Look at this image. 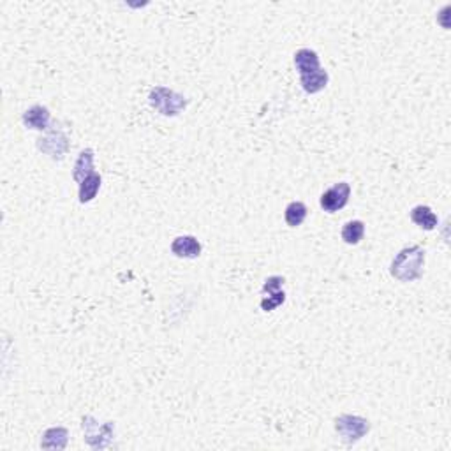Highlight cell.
Here are the masks:
<instances>
[{
  "mask_svg": "<svg viewBox=\"0 0 451 451\" xmlns=\"http://www.w3.org/2000/svg\"><path fill=\"white\" fill-rule=\"evenodd\" d=\"M294 67L298 71L300 76L309 75V73H314L318 69H321V60H319V55L314 50H309V48H302L294 53Z\"/></svg>",
  "mask_w": 451,
  "mask_h": 451,
  "instance_id": "30bf717a",
  "label": "cell"
},
{
  "mask_svg": "<svg viewBox=\"0 0 451 451\" xmlns=\"http://www.w3.org/2000/svg\"><path fill=\"white\" fill-rule=\"evenodd\" d=\"M411 220L418 226V228L425 229V231H432V229L437 228L439 224V219L434 213L430 207H425V204H418L411 210Z\"/></svg>",
  "mask_w": 451,
  "mask_h": 451,
  "instance_id": "4fadbf2b",
  "label": "cell"
},
{
  "mask_svg": "<svg viewBox=\"0 0 451 451\" xmlns=\"http://www.w3.org/2000/svg\"><path fill=\"white\" fill-rule=\"evenodd\" d=\"M307 213H309V210H307L305 203H302V201H293V203H289L286 207L284 219H286V224L289 228H298V226L303 224V220L307 219Z\"/></svg>",
  "mask_w": 451,
  "mask_h": 451,
  "instance_id": "2e32d148",
  "label": "cell"
},
{
  "mask_svg": "<svg viewBox=\"0 0 451 451\" xmlns=\"http://www.w3.org/2000/svg\"><path fill=\"white\" fill-rule=\"evenodd\" d=\"M351 198V185L347 182H338L334 187L326 189L325 193L321 194V200H319V204L325 212L335 213L338 210L349 203Z\"/></svg>",
  "mask_w": 451,
  "mask_h": 451,
  "instance_id": "8992f818",
  "label": "cell"
},
{
  "mask_svg": "<svg viewBox=\"0 0 451 451\" xmlns=\"http://www.w3.org/2000/svg\"><path fill=\"white\" fill-rule=\"evenodd\" d=\"M69 441V430L64 427H51L43 434L41 448L44 450H66Z\"/></svg>",
  "mask_w": 451,
  "mask_h": 451,
  "instance_id": "7c38bea8",
  "label": "cell"
},
{
  "mask_svg": "<svg viewBox=\"0 0 451 451\" xmlns=\"http://www.w3.org/2000/svg\"><path fill=\"white\" fill-rule=\"evenodd\" d=\"M101 184H102V178L97 171L92 173L90 177H86L85 180L79 184V193H78L79 203L85 204V203H90V201H94L95 196H97V193H99V189H101Z\"/></svg>",
  "mask_w": 451,
  "mask_h": 451,
  "instance_id": "9a60e30c",
  "label": "cell"
},
{
  "mask_svg": "<svg viewBox=\"0 0 451 451\" xmlns=\"http://www.w3.org/2000/svg\"><path fill=\"white\" fill-rule=\"evenodd\" d=\"M335 430L340 436L342 443L353 446L370 432L369 420L356 414H340L335 418Z\"/></svg>",
  "mask_w": 451,
  "mask_h": 451,
  "instance_id": "3957f363",
  "label": "cell"
},
{
  "mask_svg": "<svg viewBox=\"0 0 451 451\" xmlns=\"http://www.w3.org/2000/svg\"><path fill=\"white\" fill-rule=\"evenodd\" d=\"M201 251H203V247H201L200 240H198L196 236H177V238L171 242V252L177 256V258L196 259L201 256Z\"/></svg>",
  "mask_w": 451,
  "mask_h": 451,
  "instance_id": "ba28073f",
  "label": "cell"
},
{
  "mask_svg": "<svg viewBox=\"0 0 451 451\" xmlns=\"http://www.w3.org/2000/svg\"><path fill=\"white\" fill-rule=\"evenodd\" d=\"M328 73L325 69H318L314 73H309V75L300 76V83H302V88L307 92V94H318V92L325 90V86L328 85Z\"/></svg>",
  "mask_w": 451,
  "mask_h": 451,
  "instance_id": "5bb4252c",
  "label": "cell"
},
{
  "mask_svg": "<svg viewBox=\"0 0 451 451\" xmlns=\"http://www.w3.org/2000/svg\"><path fill=\"white\" fill-rule=\"evenodd\" d=\"M83 432H85V441L90 444L95 450H102L110 444L111 437H113L115 425L113 423H104L99 425L92 416H85L83 418Z\"/></svg>",
  "mask_w": 451,
  "mask_h": 451,
  "instance_id": "5b68a950",
  "label": "cell"
},
{
  "mask_svg": "<svg viewBox=\"0 0 451 451\" xmlns=\"http://www.w3.org/2000/svg\"><path fill=\"white\" fill-rule=\"evenodd\" d=\"M340 235L347 245H358L365 235V224L361 220H349L344 224Z\"/></svg>",
  "mask_w": 451,
  "mask_h": 451,
  "instance_id": "e0dca14e",
  "label": "cell"
},
{
  "mask_svg": "<svg viewBox=\"0 0 451 451\" xmlns=\"http://www.w3.org/2000/svg\"><path fill=\"white\" fill-rule=\"evenodd\" d=\"M425 267V251L420 245H409L393 258L390 274L401 282H414L421 279Z\"/></svg>",
  "mask_w": 451,
  "mask_h": 451,
  "instance_id": "6da1fadb",
  "label": "cell"
},
{
  "mask_svg": "<svg viewBox=\"0 0 451 451\" xmlns=\"http://www.w3.org/2000/svg\"><path fill=\"white\" fill-rule=\"evenodd\" d=\"M284 282H286V280H284V277H280V275H274V277H268V279L265 280L263 293H268V298L265 296V298L261 300V309H263L265 312H271V310L277 309V307L286 302V293L282 291Z\"/></svg>",
  "mask_w": 451,
  "mask_h": 451,
  "instance_id": "52a82bcc",
  "label": "cell"
},
{
  "mask_svg": "<svg viewBox=\"0 0 451 451\" xmlns=\"http://www.w3.org/2000/svg\"><path fill=\"white\" fill-rule=\"evenodd\" d=\"M94 150L85 148L79 152L78 159L75 162V169H73V178H75L76 184H81L86 177H90L94 173Z\"/></svg>",
  "mask_w": 451,
  "mask_h": 451,
  "instance_id": "8fae6325",
  "label": "cell"
},
{
  "mask_svg": "<svg viewBox=\"0 0 451 451\" xmlns=\"http://www.w3.org/2000/svg\"><path fill=\"white\" fill-rule=\"evenodd\" d=\"M23 124L27 129H36V131H48L50 129L51 122V113L46 106H41V104H36V106L28 108L23 113Z\"/></svg>",
  "mask_w": 451,
  "mask_h": 451,
  "instance_id": "9c48e42d",
  "label": "cell"
},
{
  "mask_svg": "<svg viewBox=\"0 0 451 451\" xmlns=\"http://www.w3.org/2000/svg\"><path fill=\"white\" fill-rule=\"evenodd\" d=\"M148 101L150 106H152L153 110H157L161 115H164V117H177L189 104V101L184 95L177 94L175 90H169L166 86H155V88H152L148 95Z\"/></svg>",
  "mask_w": 451,
  "mask_h": 451,
  "instance_id": "7a4b0ae2",
  "label": "cell"
},
{
  "mask_svg": "<svg viewBox=\"0 0 451 451\" xmlns=\"http://www.w3.org/2000/svg\"><path fill=\"white\" fill-rule=\"evenodd\" d=\"M37 150L46 153L53 161H64L69 152V137L60 129L50 131L46 136L37 140Z\"/></svg>",
  "mask_w": 451,
  "mask_h": 451,
  "instance_id": "277c9868",
  "label": "cell"
}]
</instances>
